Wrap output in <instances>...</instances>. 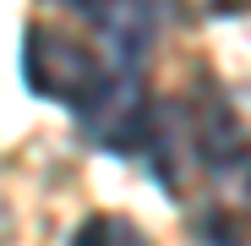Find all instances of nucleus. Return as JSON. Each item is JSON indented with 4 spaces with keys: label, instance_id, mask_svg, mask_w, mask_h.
<instances>
[{
    "label": "nucleus",
    "instance_id": "nucleus-1",
    "mask_svg": "<svg viewBox=\"0 0 251 246\" xmlns=\"http://www.w3.org/2000/svg\"><path fill=\"white\" fill-rule=\"evenodd\" d=\"M22 77H27V88H33L38 99L88 109L109 71H104V60L82 44V38H71L66 27L33 22V27H27V44H22Z\"/></svg>",
    "mask_w": 251,
    "mask_h": 246
},
{
    "label": "nucleus",
    "instance_id": "nucleus-3",
    "mask_svg": "<svg viewBox=\"0 0 251 246\" xmlns=\"http://www.w3.org/2000/svg\"><path fill=\"white\" fill-rule=\"evenodd\" d=\"M71 246H148V235L131 219H120V214H93V219L76 224Z\"/></svg>",
    "mask_w": 251,
    "mask_h": 246
},
{
    "label": "nucleus",
    "instance_id": "nucleus-2",
    "mask_svg": "<svg viewBox=\"0 0 251 246\" xmlns=\"http://www.w3.org/2000/svg\"><path fill=\"white\" fill-rule=\"evenodd\" d=\"M197 159L207 164V175H213L224 191L235 197H251V142L240 132V120L229 104H207L197 115V137H191Z\"/></svg>",
    "mask_w": 251,
    "mask_h": 246
}]
</instances>
